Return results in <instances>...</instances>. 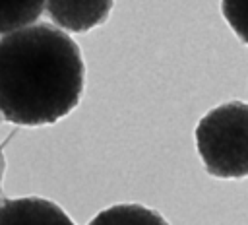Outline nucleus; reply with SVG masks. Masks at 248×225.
Wrapping results in <instances>:
<instances>
[{"label": "nucleus", "mask_w": 248, "mask_h": 225, "mask_svg": "<svg viewBox=\"0 0 248 225\" xmlns=\"http://www.w3.org/2000/svg\"><path fill=\"white\" fill-rule=\"evenodd\" d=\"M45 10V0H0V35L35 23Z\"/></svg>", "instance_id": "6"}, {"label": "nucleus", "mask_w": 248, "mask_h": 225, "mask_svg": "<svg viewBox=\"0 0 248 225\" xmlns=\"http://www.w3.org/2000/svg\"><path fill=\"white\" fill-rule=\"evenodd\" d=\"M196 147L209 175L217 178L248 177V105L229 101L196 126Z\"/></svg>", "instance_id": "2"}, {"label": "nucleus", "mask_w": 248, "mask_h": 225, "mask_svg": "<svg viewBox=\"0 0 248 225\" xmlns=\"http://www.w3.org/2000/svg\"><path fill=\"white\" fill-rule=\"evenodd\" d=\"M221 12L231 29L248 45V0H221Z\"/></svg>", "instance_id": "7"}, {"label": "nucleus", "mask_w": 248, "mask_h": 225, "mask_svg": "<svg viewBox=\"0 0 248 225\" xmlns=\"http://www.w3.org/2000/svg\"><path fill=\"white\" fill-rule=\"evenodd\" d=\"M87 225H169L167 219L141 204H116L99 211Z\"/></svg>", "instance_id": "5"}, {"label": "nucleus", "mask_w": 248, "mask_h": 225, "mask_svg": "<svg viewBox=\"0 0 248 225\" xmlns=\"http://www.w3.org/2000/svg\"><path fill=\"white\" fill-rule=\"evenodd\" d=\"M2 175H4V155H2V147H0V190H2Z\"/></svg>", "instance_id": "8"}, {"label": "nucleus", "mask_w": 248, "mask_h": 225, "mask_svg": "<svg viewBox=\"0 0 248 225\" xmlns=\"http://www.w3.org/2000/svg\"><path fill=\"white\" fill-rule=\"evenodd\" d=\"M0 225H76L54 202L25 196L0 204Z\"/></svg>", "instance_id": "4"}, {"label": "nucleus", "mask_w": 248, "mask_h": 225, "mask_svg": "<svg viewBox=\"0 0 248 225\" xmlns=\"http://www.w3.org/2000/svg\"><path fill=\"white\" fill-rule=\"evenodd\" d=\"M114 0H45L48 17L62 29L85 33L107 21Z\"/></svg>", "instance_id": "3"}, {"label": "nucleus", "mask_w": 248, "mask_h": 225, "mask_svg": "<svg viewBox=\"0 0 248 225\" xmlns=\"http://www.w3.org/2000/svg\"><path fill=\"white\" fill-rule=\"evenodd\" d=\"M78 43L50 23H31L0 37V114L21 126L52 124L83 93Z\"/></svg>", "instance_id": "1"}]
</instances>
